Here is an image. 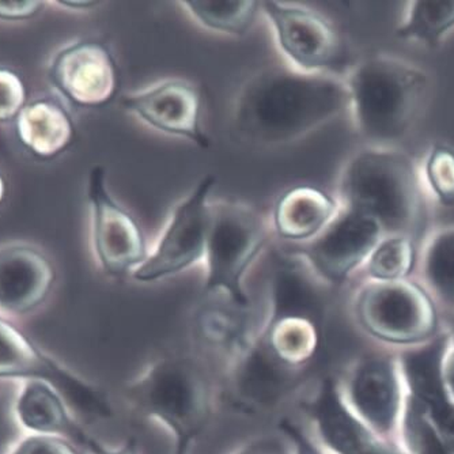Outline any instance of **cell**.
I'll use <instances>...</instances> for the list:
<instances>
[{
    "instance_id": "39",
    "label": "cell",
    "mask_w": 454,
    "mask_h": 454,
    "mask_svg": "<svg viewBox=\"0 0 454 454\" xmlns=\"http://www.w3.org/2000/svg\"><path fill=\"white\" fill-rule=\"evenodd\" d=\"M61 6L71 7L73 10H90L98 6V2H90V0H75V2H59Z\"/></svg>"
},
{
    "instance_id": "43",
    "label": "cell",
    "mask_w": 454,
    "mask_h": 454,
    "mask_svg": "<svg viewBox=\"0 0 454 454\" xmlns=\"http://www.w3.org/2000/svg\"><path fill=\"white\" fill-rule=\"evenodd\" d=\"M451 385H453V387H454V370H453V374H451Z\"/></svg>"
},
{
    "instance_id": "5",
    "label": "cell",
    "mask_w": 454,
    "mask_h": 454,
    "mask_svg": "<svg viewBox=\"0 0 454 454\" xmlns=\"http://www.w3.org/2000/svg\"><path fill=\"white\" fill-rule=\"evenodd\" d=\"M126 392L140 412L172 431L181 448H190L210 418V387L203 370L190 358L167 356L155 362Z\"/></svg>"
},
{
    "instance_id": "4",
    "label": "cell",
    "mask_w": 454,
    "mask_h": 454,
    "mask_svg": "<svg viewBox=\"0 0 454 454\" xmlns=\"http://www.w3.org/2000/svg\"><path fill=\"white\" fill-rule=\"evenodd\" d=\"M271 234V224L249 204L211 201L210 231L203 260L204 294L221 295L242 308H251L244 288L245 275L270 244Z\"/></svg>"
},
{
    "instance_id": "7",
    "label": "cell",
    "mask_w": 454,
    "mask_h": 454,
    "mask_svg": "<svg viewBox=\"0 0 454 454\" xmlns=\"http://www.w3.org/2000/svg\"><path fill=\"white\" fill-rule=\"evenodd\" d=\"M215 184V176H204L176 204L146 262L132 275L135 280L158 282L203 262L210 231L211 193Z\"/></svg>"
},
{
    "instance_id": "1",
    "label": "cell",
    "mask_w": 454,
    "mask_h": 454,
    "mask_svg": "<svg viewBox=\"0 0 454 454\" xmlns=\"http://www.w3.org/2000/svg\"><path fill=\"white\" fill-rule=\"evenodd\" d=\"M349 111L346 78L268 66L244 82L231 127L244 142L280 146L297 142Z\"/></svg>"
},
{
    "instance_id": "29",
    "label": "cell",
    "mask_w": 454,
    "mask_h": 454,
    "mask_svg": "<svg viewBox=\"0 0 454 454\" xmlns=\"http://www.w3.org/2000/svg\"><path fill=\"white\" fill-rule=\"evenodd\" d=\"M423 180L438 203L454 207V150L443 145L433 147L426 157Z\"/></svg>"
},
{
    "instance_id": "2",
    "label": "cell",
    "mask_w": 454,
    "mask_h": 454,
    "mask_svg": "<svg viewBox=\"0 0 454 454\" xmlns=\"http://www.w3.org/2000/svg\"><path fill=\"white\" fill-rule=\"evenodd\" d=\"M344 78L354 129L366 147L400 149L427 106L428 74L408 59L376 53L349 66Z\"/></svg>"
},
{
    "instance_id": "19",
    "label": "cell",
    "mask_w": 454,
    "mask_h": 454,
    "mask_svg": "<svg viewBox=\"0 0 454 454\" xmlns=\"http://www.w3.org/2000/svg\"><path fill=\"white\" fill-rule=\"evenodd\" d=\"M73 374L67 367L45 356L7 318L0 317V380H41L60 392Z\"/></svg>"
},
{
    "instance_id": "15",
    "label": "cell",
    "mask_w": 454,
    "mask_h": 454,
    "mask_svg": "<svg viewBox=\"0 0 454 454\" xmlns=\"http://www.w3.org/2000/svg\"><path fill=\"white\" fill-rule=\"evenodd\" d=\"M324 287L297 252H275L270 278V321L305 318L323 328Z\"/></svg>"
},
{
    "instance_id": "8",
    "label": "cell",
    "mask_w": 454,
    "mask_h": 454,
    "mask_svg": "<svg viewBox=\"0 0 454 454\" xmlns=\"http://www.w3.org/2000/svg\"><path fill=\"white\" fill-rule=\"evenodd\" d=\"M86 196L91 247L99 267L109 277H132L149 257V245L139 222L112 195L106 170L99 165L89 173Z\"/></svg>"
},
{
    "instance_id": "28",
    "label": "cell",
    "mask_w": 454,
    "mask_h": 454,
    "mask_svg": "<svg viewBox=\"0 0 454 454\" xmlns=\"http://www.w3.org/2000/svg\"><path fill=\"white\" fill-rule=\"evenodd\" d=\"M415 242L410 237L387 236L366 260V271L377 282L405 279L415 264Z\"/></svg>"
},
{
    "instance_id": "35",
    "label": "cell",
    "mask_w": 454,
    "mask_h": 454,
    "mask_svg": "<svg viewBox=\"0 0 454 454\" xmlns=\"http://www.w3.org/2000/svg\"><path fill=\"white\" fill-rule=\"evenodd\" d=\"M43 6L35 0H0V20H20L33 17Z\"/></svg>"
},
{
    "instance_id": "24",
    "label": "cell",
    "mask_w": 454,
    "mask_h": 454,
    "mask_svg": "<svg viewBox=\"0 0 454 454\" xmlns=\"http://www.w3.org/2000/svg\"><path fill=\"white\" fill-rule=\"evenodd\" d=\"M454 30V0L408 2L397 37L425 47H437Z\"/></svg>"
},
{
    "instance_id": "33",
    "label": "cell",
    "mask_w": 454,
    "mask_h": 454,
    "mask_svg": "<svg viewBox=\"0 0 454 454\" xmlns=\"http://www.w3.org/2000/svg\"><path fill=\"white\" fill-rule=\"evenodd\" d=\"M9 454H79L75 446L65 438L51 435L24 434Z\"/></svg>"
},
{
    "instance_id": "22",
    "label": "cell",
    "mask_w": 454,
    "mask_h": 454,
    "mask_svg": "<svg viewBox=\"0 0 454 454\" xmlns=\"http://www.w3.org/2000/svg\"><path fill=\"white\" fill-rule=\"evenodd\" d=\"M351 397L359 412L379 430H387L397 408V390L392 370L385 362L369 361L356 370Z\"/></svg>"
},
{
    "instance_id": "34",
    "label": "cell",
    "mask_w": 454,
    "mask_h": 454,
    "mask_svg": "<svg viewBox=\"0 0 454 454\" xmlns=\"http://www.w3.org/2000/svg\"><path fill=\"white\" fill-rule=\"evenodd\" d=\"M285 437L283 440L280 435H264L247 443L239 454H292V441L286 434Z\"/></svg>"
},
{
    "instance_id": "16",
    "label": "cell",
    "mask_w": 454,
    "mask_h": 454,
    "mask_svg": "<svg viewBox=\"0 0 454 454\" xmlns=\"http://www.w3.org/2000/svg\"><path fill=\"white\" fill-rule=\"evenodd\" d=\"M336 196L313 185H297L275 201L271 231L280 241L293 247L317 239L340 213Z\"/></svg>"
},
{
    "instance_id": "41",
    "label": "cell",
    "mask_w": 454,
    "mask_h": 454,
    "mask_svg": "<svg viewBox=\"0 0 454 454\" xmlns=\"http://www.w3.org/2000/svg\"><path fill=\"white\" fill-rule=\"evenodd\" d=\"M188 449H190V448H181V446H176V453L175 454H187Z\"/></svg>"
},
{
    "instance_id": "9",
    "label": "cell",
    "mask_w": 454,
    "mask_h": 454,
    "mask_svg": "<svg viewBox=\"0 0 454 454\" xmlns=\"http://www.w3.org/2000/svg\"><path fill=\"white\" fill-rule=\"evenodd\" d=\"M301 376L302 369L283 362L264 333L254 335L229 358L224 399L237 412L259 414L292 394Z\"/></svg>"
},
{
    "instance_id": "14",
    "label": "cell",
    "mask_w": 454,
    "mask_h": 454,
    "mask_svg": "<svg viewBox=\"0 0 454 454\" xmlns=\"http://www.w3.org/2000/svg\"><path fill=\"white\" fill-rule=\"evenodd\" d=\"M55 270L37 247L25 242L0 247V317L29 315L47 300Z\"/></svg>"
},
{
    "instance_id": "11",
    "label": "cell",
    "mask_w": 454,
    "mask_h": 454,
    "mask_svg": "<svg viewBox=\"0 0 454 454\" xmlns=\"http://www.w3.org/2000/svg\"><path fill=\"white\" fill-rule=\"evenodd\" d=\"M356 315L369 333L392 341L425 338L435 324L430 298L404 279L367 285L356 300Z\"/></svg>"
},
{
    "instance_id": "42",
    "label": "cell",
    "mask_w": 454,
    "mask_h": 454,
    "mask_svg": "<svg viewBox=\"0 0 454 454\" xmlns=\"http://www.w3.org/2000/svg\"><path fill=\"white\" fill-rule=\"evenodd\" d=\"M366 454H387V453H384V451H381V450H379V449H373V450L372 451H369V453H366Z\"/></svg>"
},
{
    "instance_id": "10",
    "label": "cell",
    "mask_w": 454,
    "mask_h": 454,
    "mask_svg": "<svg viewBox=\"0 0 454 454\" xmlns=\"http://www.w3.org/2000/svg\"><path fill=\"white\" fill-rule=\"evenodd\" d=\"M120 106L153 131L208 150L211 139L203 126V96L187 79L169 78L122 96Z\"/></svg>"
},
{
    "instance_id": "23",
    "label": "cell",
    "mask_w": 454,
    "mask_h": 454,
    "mask_svg": "<svg viewBox=\"0 0 454 454\" xmlns=\"http://www.w3.org/2000/svg\"><path fill=\"white\" fill-rule=\"evenodd\" d=\"M180 6L199 27L227 37L251 32L260 14V2L254 0H184Z\"/></svg>"
},
{
    "instance_id": "36",
    "label": "cell",
    "mask_w": 454,
    "mask_h": 454,
    "mask_svg": "<svg viewBox=\"0 0 454 454\" xmlns=\"http://www.w3.org/2000/svg\"><path fill=\"white\" fill-rule=\"evenodd\" d=\"M280 428H282L283 433L290 438L293 445H294L295 454H321L317 448L308 440V437L303 434L300 427H297L292 420H282L280 422Z\"/></svg>"
},
{
    "instance_id": "13",
    "label": "cell",
    "mask_w": 454,
    "mask_h": 454,
    "mask_svg": "<svg viewBox=\"0 0 454 454\" xmlns=\"http://www.w3.org/2000/svg\"><path fill=\"white\" fill-rule=\"evenodd\" d=\"M55 88L74 106L98 108L116 98L120 70L111 50L98 40H79L61 48L50 67Z\"/></svg>"
},
{
    "instance_id": "6",
    "label": "cell",
    "mask_w": 454,
    "mask_h": 454,
    "mask_svg": "<svg viewBox=\"0 0 454 454\" xmlns=\"http://www.w3.org/2000/svg\"><path fill=\"white\" fill-rule=\"evenodd\" d=\"M260 12L286 66L313 75H346V45L328 18L310 7L278 0L260 2Z\"/></svg>"
},
{
    "instance_id": "12",
    "label": "cell",
    "mask_w": 454,
    "mask_h": 454,
    "mask_svg": "<svg viewBox=\"0 0 454 454\" xmlns=\"http://www.w3.org/2000/svg\"><path fill=\"white\" fill-rule=\"evenodd\" d=\"M385 233L374 219L340 210L325 231L297 252L325 286H338L366 262Z\"/></svg>"
},
{
    "instance_id": "3",
    "label": "cell",
    "mask_w": 454,
    "mask_h": 454,
    "mask_svg": "<svg viewBox=\"0 0 454 454\" xmlns=\"http://www.w3.org/2000/svg\"><path fill=\"white\" fill-rule=\"evenodd\" d=\"M341 210L374 219L385 237L415 239L425 219L422 177L400 149L366 147L347 160L336 193Z\"/></svg>"
},
{
    "instance_id": "21",
    "label": "cell",
    "mask_w": 454,
    "mask_h": 454,
    "mask_svg": "<svg viewBox=\"0 0 454 454\" xmlns=\"http://www.w3.org/2000/svg\"><path fill=\"white\" fill-rule=\"evenodd\" d=\"M206 303L195 316V333L210 348L227 359L241 349L254 336L249 308L236 305L227 298Z\"/></svg>"
},
{
    "instance_id": "38",
    "label": "cell",
    "mask_w": 454,
    "mask_h": 454,
    "mask_svg": "<svg viewBox=\"0 0 454 454\" xmlns=\"http://www.w3.org/2000/svg\"><path fill=\"white\" fill-rule=\"evenodd\" d=\"M85 446L93 454H137L134 442L127 443V445L124 446V448L120 449V450H111V449L104 448V446L99 445L96 441L89 438Z\"/></svg>"
},
{
    "instance_id": "30",
    "label": "cell",
    "mask_w": 454,
    "mask_h": 454,
    "mask_svg": "<svg viewBox=\"0 0 454 454\" xmlns=\"http://www.w3.org/2000/svg\"><path fill=\"white\" fill-rule=\"evenodd\" d=\"M20 381L0 380V454H9L25 434L15 417V397Z\"/></svg>"
},
{
    "instance_id": "27",
    "label": "cell",
    "mask_w": 454,
    "mask_h": 454,
    "mask_svg": "<svg viewBox=\"0 0 454 454\" xmlns=\"http://www.w3.org/2000/svg\"><path fill=\"white\" fill-rule=\"evenodd\" d=\"M422 247L426 278L441 297L454 302V223L433 231Z\"/></svg>"
},
{
    "instance_id": "26",
    "label": "cell",
    "mask_w": 454,
    "mask_h": 454,
    "mask_svg": "<svg viewBox=\"0 0 454 454\" xmlns=\"http://www.w3.org/2000/svg\"><path fill=\"white\" fill-rule=\"evenodd\" d=\"M443 343L431 344L427 348L411 354L405 359V372L415 395L430 407L431 412H440L449 407L441 379V358Z\"/></svg>"
},
{
    "instance_id": "20",
    "label": "cell",
    "mask_w": 454,
    "mask_h": 454,
    "mask_svg": "<svg viewBox=\"0 0 454 454\" xmlns=\"http://www.w3.org/2000/svg\"><path fill=\"white\" fill-rule=\"evenodd\" d=\"M17 134L33 154L55 157L67 149L74 139V122L65 108L48 101L33 102L17 117Z\"/></svg>"
},
{
    "instance_id": "18",
    "label": "cell",
    "mask_w": 454,
    "mask_h": 454,
    "mask_svg": "<svg viewBox=\"0 0 454 454\" xmlns=\"http://www.w3.org/2000/svg\"><path fill=\"white\" fill-rule=\"evenodd\" d=\"M306 408L324 442L336 453L366 454L376 449L364 426L344 407L333 380H323Z\"/></svg>"
},
{
    "instance_id": "25",
    "label": "cell",
    "mask_w": 454,
    "mask_h": 454,
    "mask_svg": "<svg viewBox=\"0 0 454 454\" xmlns=\"http://www.w3.org/2000/svg\"><path fill=\"white\" fill-rule=\"evenodd\" d=\"M262 333L283 362L301 369L315 358L323 339L321 326L297 317L268 321Z\"/></svg>"
},
{
    "instance_id": "31",
    "label": "cell",
    "mask_w": 454,
    "mask_h": 454,
    "mask_svg": "<svg viewBox=\"0 0 454 454\" xmlns=\"http://www.w3.org/2000/svg\"><path fill=\"white\" fill-rule=\"evenodd\" d=\"M407 437L411 448L417 454H448L440 438L423 419L417 405H412L408 411Z\"/></svg>"
},
{
    "instance_id": "37",
    "label": "cell",
    "mask_w": 454,
    "mask_h": 454,
    "mask_svg": "<svg viewBox=\"0 0 454 454\" xmlns=\"http://www.w3.org/2000/svg\"><path fill=\"white\" fill-rule=\"evenodd\" d=\"M433 418L440 430L443 446L454 451V408L449 405L445 410L433 414Z\"/></svg>"
},
{
    "instance_id": "32",
    "label": "cell",
    "mask_w": 454,
    "mask_h": 454,
    "mask_svg": "<svg viewBox=\"0 0 454 454\" xmlns=\"http://www.w3.org/2000/svg\"><path fill=\"white\" fill-rule=\"evenodd\" d=\"M27 90L20 76L0 68V121L12 119L25 108Z\"/></svg>"
},
{
    "instance_id": "17",
    "label": "cell",
    "mask_w": 454,
    "mask_h": 454,
    "mask_svg": "<svg viewBox=\"0 0 454 454\" xmlns=\"http://www.w3.org/2000/svg\"><path fill=\"white\" fill-rule=\"evenodd\" d=\"M15 417L25 434L51 435L86 445L82 431L58 392L41 380H22L15 397Z\"/></svg>"
},
{
    "instance_id": "40",
    "label": "cell",
    "mask_w": 454,
    "mask_h": 454,
    "mask_svg": "<svg viewBox=\"0 0 454 454\" xmlns=\"http://www.w3.org/2000/svg\"><path fill=\"white\" fill-rule=\"evenodd\" d=\"M4 193H6V185H4V177L0 176V203L4 200Z\"/></svg>"
}]
</instances>
